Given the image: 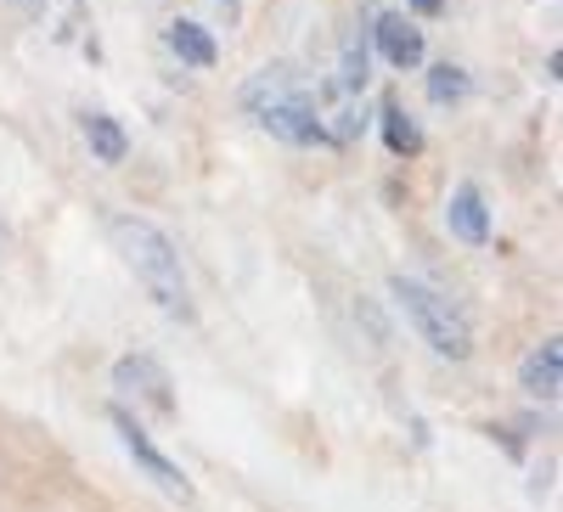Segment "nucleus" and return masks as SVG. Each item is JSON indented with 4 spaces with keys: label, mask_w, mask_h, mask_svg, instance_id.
Here are the masks:
<instances>
[{
    "label": "nucleus",
    "mask_w": 563,
    "mask_h": 512,
    "mask_svg": "<svg viewBox=\"0 0 563 512\" xmlns=\"http://www.w3.org/2000/svg\"><path fill=\"white\" fill-rule=\"evenodd\" d=\"M294 90H299V74H294V68H260V74L243 85V113L260 119V113L276 108L282 97H294Z\"/></svg>",
    "instance_id": "obj_9"
},
{
    "label": "nucleus",
    "mask_w": 563,
    "mask_h": 512,
    "mask_svg": "<svg viewBox=\"0 0 563 512\" xmlns=\"http://www.w3.org/2000/svg\"><path fill=\"white\" fill-rule=\"evenodd\" d=\"M85 142H90V153H97L102 164H124V153H130L124 124L108 119V113H85Z\"/></svg>",
    "instance_id": "obj_12"
},
{
    "label": "nucleus",
    "mask_w": 563,
    "mask_h": 512,
    "mask_svg": "<svg viewBox=\"0 0 563 512\" xmlns=\"http://www.w3.org/2000/svg\"><path fill=\"white\" fill-rule=\"evenodd\" d=\"M519 378H525V394L530 400H558V389H563V344L558 338H547L530 360H525V371H519Z\"/></svg>",
    "instance_id": "obj_8"
},
{
    "label": "nucleus",
    "mask_w": 563,
    "mask_h": 512,
    "mask_svg": "<svg viewBox=\"0 0 563 512\" xmlns=\"http://www.w3.org/2000/svg\"><path fill=\"white\" fill-rule=\"evenodd\" d=\"M169 45H175V57L192 63V68H214V63H220L214 34H209L203 23H192V18H175V23H169Z\"/></svg>",
    "instance_id": "obj_10"
},
{
    "label": "nucleus",
    "mask_w": 563,
    "mask_h": 512,
    "mask_svg": "<svg viewBox=\"0 0 563 512\" xmlns=\"http://www.w3.org/2000/svg\"><path fill=\"white\" fill-rule=\"evenodd\" d=\"M344 90H366V40H350L344 52Z\"/></svg>",
    "instance_id": "obj_14"
},
{
    "label": "nucleus",
    "mask_w": 563,
    "mask_h": 512,
    "mask_svg": "<svg viewBox=\"0 0 563 512\" xmlns=\"http://www.w3.org/2000/svg\"><path fill=\"white\" fill-rule=\"evenodd\" d=\"M18 7H29V12H45V0H18Z\"/></svg>",
    "instance_id": "obj_17"
},
{
    "label": "nucleus",
    "mask_w": 563,
    "mask_h": 512,
    "mask_svg": "<svg viewBox=\"0 0 563 512\" xmlns=\"http://www.w3.org/2000/svg\"><path fill=\"white\" fill-rule=\"evenodd\" d=\"M108 231H113V248H119V259L135 270V282L147 288V299H153L164 315H175V321H198L192 293H186L180 254H175V243L164 237V231H158L153 220H141V214H119Z\"/></svg>",
    "instance_id": "obj_1"
},
{
    "label": "nucleus",
    "mask_w": 563,
    "mask_h": 512,
    "mask_svg": "<svg viewBox=\"0 0 563 512\" xmlns=\"http://www.w3.org/2000/svg\"><path fill=\"white\" fill-rule=\"evenodd\" d=\"M445 225H451V237L467 243V248H485V243H490V203H485V192H479L474 180H462L456 192H451Z\"/></svg>",
    "instance_id": "obj_6"
},
{
    "label": "nucleus",
    "mask_w": 563,
    "mask_h": 512,
    "mask_svg": "<svg viewBox=\"0 0 563 512\" xmlns=\"http://www.w3.org/2000/svg\"><path fill=\"white\" fill-rule=\"evenodd\" d=\"M113 389H119L124 400H135V411H158V416L175 411L169 371H164L153 355H124V360L113 366Z\"/></svg>",
    "instance_id": "obj_4"
},
{
    "label": "nucleus",
    "mask_w": 563,
    "mask_h": 512,
    "mask_svg": "<svg viewBox=\"0 0 563 512\" xmlns=\"http://www.w3.org/2000/svg\"><path fill=\"white\" fill-rule=\"evenodd\" d=\"M214 7L225 12V23H243V0H214Z\"/></svg>",
    "instance_id": "obj_16"
},
{
    "label": "nucleus",
    "mask_w": 563,
    "mask_h": 512,
    "mask_svg": "<svg viewBox=\"0 0 563 512\" xmlns=\"http://www.w3.org/2000/svg\"><path fill=\"white\" fill-rule=\"evenodd\" d=\"M389 288H395L400 315L411 321V333L429 344L434 355H445V360H467V355H474V333H467L462 310L445 293H434L429 282H417V276H395Z\"/></svg>",
    "instance_id": "obj_2"
},
{
    "label": "nucleus",
    "mask_w": 563,
    "mask_h": 512,
    "mask_svg": "<svg viewBox=\"0 0 563 512\" xmlns=\"http://www.w3.org/2000/svg\"><path fill=\"white\" fill-rule=\"evenodd\" d=\"M254 124H265L276 142H288V147H327V119L305 90H294V97H282L276 108H265Z\"/></svg>",
    "instance_id": "obj_5"
},
{
    "label": "nucleus",
    "mask_w": 563,
    "mask_h": 512,
    "mask_svg": "<svg viewBox=\"0 0 563 512\" xmlns=\"http://www.w3.org/2000/svg\"><path fill=\"white\" fill-rule=\"evenodd\" d=\"M378 124H384V147H389L395 158H417V153H422V130H417V119H411L395 97L378 108Z\"/></svg>",
    "instance_id": "obj_11"
},
{
    "label": "nucleus",
    "mask_w": 563,
    "mask_h": 512,
    "mask_svg": "<svg viewBox=\"0 0 563 512\" xmlns=\"http://www.w3.org/2000/svg\"><path fill=\"white\" fill-rule=\"evenodd\" d=\"M108 423H113L119 445L130 450V461H135V474H141V479H147L158 496H169L175 507H192V479H186L175 461L153 445V434L135 423V411H130V405H113V411H108Z\"/></svg>",
    "instance_id": "obj_3"
},
{
    "label": "nucleus",
    "mask_w": 563,
    "mask_h": 512,
    "mask_svg": "<svg viewBox=\"0 0 563 512\" xmlns=\"http://www.w3.org/2000/svg\"><path fill=\"white\" fill-rule=\"evenodd\" d=\"M467 85H474V79H467L456 63H434V68H429V102H434V108H456V102L467 97Z\"/></svg>",
    "instance_id": "obj_13"
},
{
    "label": "nucleus",
    "mask_w": 563,
    "mask_h": 512,
    "mask_svg": "<svg viewBox=\"0 0 563 512\" xmlns=\"http://www.w3.org/2000/svg\"><path fill=\"white\" fill-rule=\"evenodd\" d=\"M406 7H411L417 18H440V7H445V0H406Z\"/></svg>",
    "instance_id": "obj_15"
},
{
    "label": "nucleus",
    "mask_w": 563,
    "mask_h": 512,
    "mask_svg": "<svg viewBox=\"0 0 563 512\" xmlns=\"http://www.w3.org/2000/svg\"><path fill=\"white\" fill-rule=\"evenodd\" d=\"M372 40H378V52L389 68H417L422 57H429V45H422V29L406 18V12H384L378 23H372Z\"/></svg>",
    "instance_id": "obj_7"
}]
</instances>
